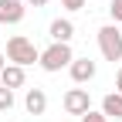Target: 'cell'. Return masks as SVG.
Segmentation results:
<instances>
[{"label":"cell","instance_id":"6da1fadb","mask_svg":"<svg viewBox=\"0 0 122 122\" xmlns=\"http://www.w3.org/2000/svg\"><path fill=\"white\" fill-rule=\"evenodd\" d=\"M75 61V54H71V44H61V41H51L48 48L41 51V58H37V65L48 71V75H58L61 68H68Z\"/></svg>","mask_w":122,"mask_h":122},{"label":"cell","instance_id":"7a4b0ae2","mask_svg":"<svg viewBox=\"0 0 122 122\" xmlns=\"http://www.w3.org/2000/svg\"><path fill=\"white\" fill-rule=\"evenodd\" d=\"M37 58H41V51H37V44L30 41V37H24V34H14V37L7 41V61H10V65H20V68H27V65H34Z\"/></svg>","mask_w":122,"mask_h":122},{"label":"cell","instance_id":"3957f363","mask_svg":"<svg viewBox=\"0 0 122 122\" xmlns=\"http://www.w3.org/2000/svg\"><path fill=\"white\" fill-rule=\"evenodd\" d=\"M98 51H102V58L105 61H122V30H119V24H105V27H98Z\"/></svg>","mask_w":122,"mask_h":122},{"label":"cell","instance_id":"277c9868","mask_svg":"<svg viewBox=\"0 0 122 122\" xmlns=\"http://www.w3.org/2000/svg\"><path fill=\"white\" fill-rule=\"evenodd\" d=\"M61 105H65L68 115H85L92 109V98H88V88H68L65 98H61Z\"/></svg>","mask_w":122,"mask_h":122},{"label":"cell","instance_id":"5b68a950","mask_svg":"<svg viewBox=\"0 0 122 122\" xmlns=\"http://www.w3.org/2000/svg\"><path fill=\"white\" fill-rule=\"evenodd\" d=\"M95 61H92V58H75L71 61V65H68V75H71V81L75 85H85V81H92V78H95Z\"/></svg>","mask_w":122,"mask_h":122},{"label":"cell","instance_id":"8992f818","mask_svg":"<svg viewBox=\"0 0 122 122\" xmlns=\"http://www.w3.org/2000/svg\"><path fill=\"white\" fill-rule=\"evenodd\" d=\"M27 14L24 0H0V24H20Z\"/></svg>","mask_w":122,"mask_h":122},{"label":"cell","instance_id":"52a82bcc","mask_svg":"<svg viewBox=\"0 0 122 122\" xmlns=\"http://www.w3.org/2000/svg\"><path fill=\"white\" fill-rule=\"evenodd\" d=\"M24 109H27L30 115H44V112H48V95H44V88H27Z\"/></svg>","mask_w":122,"mask_h":122},{"label":"cell","instance_id":"ba28073f","mask_svg":"<svg viewBox=\"0 0 122 122\" xmlns=\"http://www.w3.org/2000/svg\"><path fill=\"white\" fill-rule=\"evenodd\" d=\"M48 34H51V41H61V44H71V37H75V24H71L68 17H58V20H51V27H48Z\"/></svg>","mask_w":122,"mask_h":122},{"label":"cell","instance_id":"9c48e42d","mask_svg":"<svg viewBox=\"0 0 122 122\" xmlns=\"http://www.w3.org/2000/svg\"><path fill=\"white\" fill-rule=\"evenodd\" d=\"M24 81H27L24 68L7 61V65H4V71H0V85H7V88H24Z\"/></svg>","mask_w":122,"mask_h":122},{"label":"cell","instance_id":"30bf717a","mask_svg":"<svg viewBox=\"0 0 122 122\" xmlns=\"http://www.w3.org/2000/svg\"><path fill=\"white\" fill-rule=\"evenodd\" d=\"M102 115H109V119H122V95L119 92H109V95L102 98Z\"/></svg>","mask_w":122,"mask_h":122},{"label":"cell","instance_id":"8fae6325","mask_svg":"<svg viewBox=\"0 0 122 122\" xmlns=\"http://www.w3.org/2000/svg\"><path fill=\"white\" fill-rule=\"evenodd\" d=\"M14 109V88L0 85V112H10Z\"/></svg>","mask_w":122,"mask_h":122},{"label":"cell","instance_id":"7c38bea8","mask_svg":"<svg viewBox=\"0 0 122 122\" xmlns=\"http://www.w3.org/2000/svg\"><path fill=\"white\" fill-rule=\"evenodd\" d=\"M109 14H112V24H122V0H112V4H109Z\"/></svg>","mask_w":122,"mask_h":122},{"label":"cell","instance_id":"4fadbf2b","mask_svg":"<svg viewBox=\"0 0 122 122\" xmlns=\"http://www.w3.org/2000/svg\"><path fill=\"white\" fill-rule=\"evenodd\" d=\"M81 122H112V119H109V115H102V112H92V109H88V112L81 115Z\"/></svg>","mask_w":122,"mask_h":122},{"label":"cell","instance_id":"5bb4252c","mask_svg":"<svg viewBox=\"0 0 122 122\" xmlns=\"http://www.w3.org/2000/svg\"><path fill=\"white\" fill-rule=\"evenodd\" d=\"M58 4L65 7V10H81V7H85V0H58Z\"/></svg>","mask_w":122,"mask_h":122},{"label":"cell","instance_id":"9a60e30c","mask_svg":"<svg viewBox=\"0 0 122 122\" xmlns=\"http://www.w3.org/2000/svg\"><path fill=\"white\" fill-rule=\"evenodd\" d=\"M115 92H119V95H122V68L115 71Z\"/></svg>","mask_w":122,"mask_h":122},{"label":"cell","instance_id":"2e32d148","mask_svg":"<svg viewBox=\"0 0 122 122\" xmlns=\"http://www.w3.org/2000/svg\"><path fill=\"white\" fill-rule=\"evenodd\" d=\"M24 4H27V7H44L48 0H24Z\"/></svg>","mask_w":122,"mask_h":122},{"label":"cell","instance_id":"e0dca14e","mask_svg":"<svg viewBox=\"0 0 122 122\" xmlns=\"http://www.w3.org/2000/svg\"><path fill=\"white\" fill-rule=\"evenodd\" d=\"M4 65H7V54H4V51H0V71H4Z\"/></svg>","mask_w":122,"mask_h":122}]
</instances>
